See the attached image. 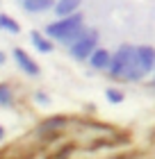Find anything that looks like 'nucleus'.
<instances>
[{"label":"nucleus","instance_id":"2","mask_svg":"<svg viewBox=\"0 0 155 159\" xmlns=\"http://www.w3.org/2000/svg\"><path fill=\"white\" fill-rule=\"evenodd\" d=\"M98 37H100L98 30H87L82 39H78L73 46H69L71 57H73V59H78V61H87V59H89V55L98 48Z\"/></svg>","mask_w":155,"mask_h":159},{"label":"nucleus","instance_id":"5","mask_svg":"<svg viewBox=\"0 0 155 159\" xmlns=\"http://www.w3.org/2000/svg\"><path fill=\"white\" fill-rule=\"evenodd\" d=\"M146 75V70L142 66V61H139V55H137V48L132 50V55H130V61H128V66H125V73L123 77L128 80V82H139Z\"/></svg>","mask_w":155,"mask_h":159},{"label":"nucleus","instance_id":"6","mask_svg":"<svg viewBox=\"0 0 155 159\" xmlns=\"http://www.w3.org/2000/svg\"><path fill=\"white\" fill-rule=\"evenodd\" d=\"M87 61H89V66L96 68V70H107L109 64H112V52L98 46V48L89 55V59H87Z\"/></svg>","mask_w":155,"mask_h":159},{"label":"nucleus","instance_id":"4","mask_svg":"<svg viewBox=\"0 0 155 159\" xmlns=\"http://www.w3.org/2000/svg\"><path fill=\"white\" fill-rule=\"evenodd\" d=\"M14 61H16L18 68L23 70L25 75H30V77H36V75L41 73V70H39V64H36L23 48H14Z\"/></svg>","mask_w":155,"mask_h":159},{"label":"nucleus","instance_id":"7","mask_svg":"<svg viewBox=\"0 0 155 159\" xmlns=\"http://www.w3.org/2000/svg\"><path fill=\"white\" fill-rule=\"evenodd\" d=\"M137 55H139V61L146 70V75L155 70V48L153 46H137Z\"/></svg>","mask_w":155,"mask_h":159},{"label":"nucleus","instance_id":"14","mask_svg":"<svg viewBox=\"0 0 155 159\" xmlns=\"http://www.w3.org/2000/svg\"><path fill=\"white\" fill-rule=\"evenodd\" d=\"M85 32H87V30H85V25H80V27H75L73 32L66 34V37L62 39V43H64L66 48H69V46H73V43H75L78 39H82V37H85Z\"/></svg>","mask_w":155,"mask_h":159},{"label":"nucleus","instance_id":"3","mask_svg":"<svg viewBox=\"0 0 155 159\" xmlns=\"http://www.w3.org/2000/svg\"><path fill=\"white\" fill-rule=\"evenodd\" d=\"M132 50H135V46L123 43V46L116 48V52H112V64H109V68H107V73L112 75V77H123L125 66H128V61H130Z\"/></svg>","mask_w":155,"mask_h":159},{"label":"nucleus","instance_id":"18","mask_svg":"<svg viewBox=\"0 0 155 159\" xmlns=\"http://www.w3.org/2000/svg\"><path fill=\"white\" fill-rule=\"evenodd\" d=\"M2 139H5V127L0 125V141H2Z\"/></svg>","mask_w":155,"mask_h":159},{"label":"nucleus","instance_id":"17","mask_svg":"<svg viewBox=\"0 0 155 159\" xmlns=\"http://www.w3.org/2000/svg\"><path fill=\"white\" fill-rule=\"evenodd\" d=\"M2 64H7V55H5V52H0V66H2Z\"/></svg>","mask_w":155,"mask_h":159},{"label":"nucleus","instance_id":"16","mask_svg":"<svg viewBox=\"0 0 155 159\" xmlns=\"http://www.w3.org/2000/svg\"><path fill=\"white\" fill-rule=\"evenodd\" d=\"M34 98L39 100L41 105H48V96H46V93H43V91H36V93H34Z\"/></svg>","mask_w":155,"mask_h":159},{"label":"nucleus","instance_id":"12","mask_svg":"<svg viewBox=\"0 0 155 159\" xmlns=\"http://www.w3.org/2000/svg\"><path fill=\"white\" fill-rule=\"evenodd\" d=\"M0 30H5V32H9V34H18L21 32V25H18V20H14L12 16L0 14Z\"/></svg>","mask_w":155,"mask_h":159},{"label":"nucleus","instance_id":"9","mask_svg":"<svg viewBox=\"0 0 155 159\" xmlns=\"http://www.w3.org/2000/svg\"><path fill=\"white\" fill-rule=\"evenodd\" d=\"M55 2L57 0H23V9L27 14H43L55 9Z\"/></svg>","mask_w":155,"mask_h":159},{"label":"nucleus","instance_id":"13","mask_svg":"<svg viewBox=\"0 0 155 159\" xmlns=\"http://www.w3.org/2000/svg\"><path fill=\"white\" fill-rule=\"evenodd\" d=\"M0 105L2 107H12L14 105V91L9 84H0Z\"/></svg>","mask_w":155,"mask_h":159},{"label":"nucleus","instance_id":"1","mask_svg":"<svg viewBox=\"0 0 155 159\" xmlns=\"http://www.w3.org/2000/svg\"><path fill=\"white\" fill-rule=\"evenodd\" d=\"M80 25H85V18H82V14L75 11V14H69V16H60L57 20H53V23H48L46 25V32L50 39H57V41H62L69 32H73L75 27Z\"/></svg>","mask_w":155,"mask_h":159},{"label":"nucleus","instance_id":"8","mask_svg":"<svg viewBox=\"0 0 155 159\" xmlns=\"http://www.w3.org/2000/svg\"><path fill=\"white\" fill-rule=\"evenodd\" d=\"M30 39H32V43H34V48L39 50V52H43V55H48V52H53L55 50V46H53V39L48 37L46 32H30Z\"/></svg>","mask_w":155,"mask_h":159},{"label":"nucleus","instance_id":"10","mask_svg":"<svg viewBox=\"0 0 155 159\" xmlns=\"http://www.w3.org/2000/svg\"><path fill=\"white\" fill-rule=\"evenodd\" d=\"M80 5H82V0H57L53 11L57 14V18L60 16H69V14H75L80 9Z\"/></svg>","mask_w":155,"mask_h":159},{"label":"nucleus","instance_id":"19","mask_svg":"<svg viewBox=\"0 0 155 159\" xmlns=\"http://www.w3.org/2000/svg\"><path fill=\"white\" fill-rule=\"evenodd\" d=\"M153 84H155V80H153Z\"/></svg>","mask_w":155,"mask_h":159},{"label":"nucleus","instance_id":"15","mask_svg":"<svg viewBox=\"0 0 155 159\" xmlns=\"http://www.w3.org/2000/svg\"><path fill=\"white\" fill-rule=\"evenodd\" d=\"M105 98L109 100V102H114V105H119V102H123L125 100V96H123V91H119V89H105Z\"/></svg>","mask_w":155,"mask_h":159},{"label":"nucleus","instance_id":"11","mask_svg":"<svg viewBox=\"0 0 155 159\" xmlns=\"http://www.w3.org/2000/svg\"><path fill=\"white\" fill-rule=\"evenodd\" d=\"M66 123H69V118L66 116H53V118H48V120H43L41 123V127H39V132H48V129H60V127H64Z\"/></svg>","mask_w":155,"mask_h":159}]
</instances>
